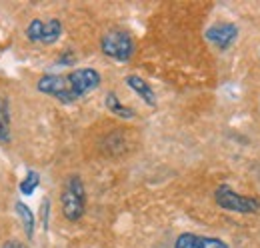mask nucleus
I'll return each mask as SVG.
<instances>
[{
	"label": "nucleus",
	"mask_w": 260,
	"mask_h": 248,
	"mask_svg": "<svg viewBox=\"0 0 260 248\" xmlns=\"http://www.w3.org/2000/svg\"><path fill=\"white\" fill-rule=\"evenodd\" d=\"M102 82L100 72L94 68H76L68 74H44L36 82V90L56 98L62 104L76 102L96 90Z\"/></svg>",
	"instance_id": "obj_1"
},
{
	"label": "nucleus",
	"mask_w": 260,
	"mask_h": 248,
	"mask_svg": "<svg viewBox=\"0 0 260 248\" xmlns=\"http://www.w3.org/2000/svg\"><path fill=\"white\" fill-rule=\"evenodd\" d=\"M60 206L62 214L70 222H78L86 210V188L78 174H70L64 180L60 192Z\"/></svg>",
	"instance_id": "obj_2"
},
{
	"label": "nucleus",
	"mask_w": 260,
	"mask_h": 248,
	"mask_svg": "<svg viewBox=\"0 0 260 248\" xmlns=\"http://www.w3.org/2000/svg\"><path fill=\"white\" fill-rule=\"evenodd\" d=\"M214 202L228 212L236 214H258L260 212V200L254 196H244L236 192L228 184H220L214 190Z\"/></svg>",
	"instance_id": "obj_3"
},
{
	"label": "nucleus",
	"mask_w": 260,
	"mask_h": 248,
	"mask_svg": "<svg viewBox=\"0 0 260 248\" xmlns=\"http://www.w3.org/2000/svg\"><path fill=\"white\" fill-rule=\"evenodd\" d=\"M100 50L118 62H128L134 54V40L128 32L124 30H110L106 32L100 40Z\"/></svg>",
	"instance_id": "obj_4"
},
{
	"label": "nucleus",
	"mask_w": 260,
	"mask_h": 248,
	"mask_svg": "<svg viewBox=\"0 0 260 248\" xmlns=\"http://www.w3.org/2000/svg\"><path fill=\"white\" fill-rule=\"evenodd\" d=\"M204 36L218 50H228L238 38V26L232 22H216L204 32Z\"/></svg>",
	"instance_id": "obj_5"
},
{
	"label": "nucleus",
	"mask_w": 260,
	"mask_h": 248,
	"mask_svg": "<svg viewBox=\"0 0 260 248\" xmlns=\"http://www.w3.org/2000/svg\"><path fill=\"white\" fill-rule=\"evenodd\" d=\"M172 248H230L222 240L216 236H200L194 232H184L176 238Z\"/></svg>",
	"instance_id": "obj_6"
},
{
	"label": "nucleus",
	"mask_w": 260,
	"mask_h": 248,
	"mask_svg": "<svg viewBox=\"0 0 260 248\" xmlns=\"http://www.w3.org/2000/svg\"><path fill=\"white\" fill-rule=\"evenodd\" d=\"M126 84H128V88H132L148 106H156V94H154L152 86H150L144 78H140V76H136V74H130V76H126Z\"/></svg>",
	"instance_id": "obj_7"
},
{
	"label": "nucleus",
	"mask_w": 260,
	"mask_h": 248,
	"mask_svg": "<svg viewBox=\"0 0 260 248\" xmlns=\"http://www.w3.org/2000/svg\"><path fill=\"white\" fill-rule=\"evenodd\" d=\"M104 104H106V108H108V112H112L114 116H118V118H124V120H130V118H134L136 116V112L126 106L118 96L114 92H108L106 94V100H104Z\"/></svg>",
	"instance_id": "obj_8"
},
{
	"label": "nucleus",
	"mask_w": 260,
	"mask_h": 248,
	"mask_svg": "<svg viewBox=\"0 0 260 248\" xmlns=\"http://www.w3.org/2000/svg\"><path fill=\"white\" fill-rule=\"evenodd\" d=\"M62 34V22L58 18H50L44 22L42 26V36H40V44H54Z\"/></svg>",
	"instance_id": "obj_9"
},
{
	"label": "nucleus",
	"mask_w": 260,
	"mask_h": 248,
	"mask_svg": "<svg viewBox=\"0 0 260 248\" xmlns=\"http://www.w3.org/2000/svg\"><path fill=\"white\" fill-rule=\"evenodd\" d=\"M10 140V108L8 100L0 96V142Z\"/></svg>",
	"instance_id": "obj_10"
},
{
	"label": "nucleus",
	"mask_w": 260,
	"mask_h": 248,
	"mask_svg": "<svg viewBox=\"0 0 260 248\" xmlns=\"http://www.w3.org/2000/svg\"><path fill=\"white\" fill-rule=\"evenodd\" d=\"M16 212H18V216H20V220H22V226H24V232H26V236H28V238H32L34 226H36V218H34L32 210H30L26 204H22V202H16Z\"/></svg>",
	"instance_id": "obj_11"
},
{
	"label": "nucleus",
	"mask_w": 260,
	"mask_h": 248,
	"mask_svg": "<svg viewBox=\"0 0 260 248\" xmlns=\"http://www.w3.org/2000/svg\"><path fill=\"white\" fill-rule=\"evenodd\" d=\"M38 184H40V174L34 172V170H28L26 176L22 178V182H20V192L26 194V196H30L34 190L38 188Z\"/></svg>",
	"instance_id": "obj_12"
},
{
	"label": "nucleus",
	"mask_w": 260,
	"mask_h": 248,
	"mask_svg": "<svg viewBox=\"0 0 260 248\" xmlns=\"http://www.w3.org/2000/svg\"><path fill=\"white\" fill-rule=\"evenodd\" d=\"M42 26H44V20H32L26 28V36L30 42H40V36H42Z\"/></svg>",
	"instance_id": "obj_13"
},
{
	"label": "nucleus",
	"mask_w": 260,
	"mask_h": 248,
	"mask_svg": "<svg viewBox=\"0 0 260 248\" xmlns=\"http://www.w3.org/2000/svg\"><path fill=\"white\" fill-rule=\"evenodd\" d=\"M42 222H44L42 226L46 228V224H48V200L42 202Z\"/></svg>",
	"instance_id": "obj_14"
},
{
	"label": "nucleus",
	"mask_w": 260,
	"mask_h": 248,
	"mask_svg": "<svg viewBox=\"0 0 260 248\" xmlns=\"http://www.w3.org/2000/svg\"><path fill=\"white\" fill-rule=\"evenodd\" d=\"M2 248H26V244L20 242V240H14V238H12V240H8Z\"/></svg>",
	"instance_id": "obj_15"
}]
</instances>
